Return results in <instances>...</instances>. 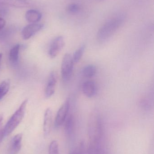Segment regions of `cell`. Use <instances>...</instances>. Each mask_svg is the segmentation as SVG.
I'll return each instance as SVG.
<instances>
[{
  "label": "cell",
  "mask_w": 154,
  "mask_h": 154,
  "mask_svg": "<svg viewBox=\"0 0 154 154\" xmlns=\"http://www.w3.org/2000/svg\"><path fill=\"white\" fill-rule=\"evenodd\" d=\"M125 16L120 14L108 20L99 30L97 39L99 42H104L110 39L122 26Z\"/></svg>",
  "instance_id": "6da1fadb"
},
{
  "label": "cell",
  "mask_w": 154,
  "mask_h": 154,
  "mask_svg": "<svg viewBox=\"0 0 154 154\" xmlns=\"http://www.w3.org/2000/svg\"><path fill=\"white\" fill-rule=\"evenodd\" d=\"M28 102V100L27 99L23 101L19 108L7 121L5 126L4 128V137L7 136L12 133L22 121L25 115Z\"/></svg>",
  "instance_id": "7a4b0ae2"
},
{
  "label": "cell",
  "mask_w": 154,
  "mask_h": 154,
  "mask_svg": "<svg viewBox=\"0 0 154 154\" xmlns=\"http://www.w3.org/2000/svg\"><path fill=\"white\" fill-rule=\"evenodd\" d=\"M74 61L71 55L67 53L62 59L61 65V74L64 81H68L72 76L74 67Z\"/></svg>",
  "instance_id": "3957f363"
},
{
  "label": "cell",
  "mask_w": 154,
  "mask_h": 154,
  "mask_svg": "<svg viewBox=\"0 0 154 154\" xmlns=\"http://www.w3.org/2000/svg\"><path fill=\"white\" fill-rule=\"evenodd\" d=\"M65 45V41L62 36L55 38L51 44L49 48V54L52 58H54L59 54Z\"/></svg>",
  "instance_id": "277c9868"
},
{
  "label": "cell",
  "mask_w": 154,
  "mask_h": 154,
  "mask_svg": "<svg viewBox=\"0 0 154 154\" xmlns=\"http://www.w3.org/2000/svg\"><path fill=\"white\" fill-rule=\"evenodd\" d=\"M70 100L68 99L58 110L55 118V125L56 127H59L62 125L67 119L69 110Z\"/></svg>",
  "instance_id": "5b68a950"
},
{
  "label": "cell",
  "mask_w": 154,
  "mask_h": 154,
  "mask_svg": "<svg viewBox=\"0 0 154 154\" xmlns=\"http://www.w3.org/2000/svg\"><path fill=\"white\" fill-rule=\"evenodd\" d=\"M43 27V24L39 23H30L23 29L21 36L24 40H28L40 31Z\"/></svg>",
  "instance_id": "8992f818"
},
{
  "label": "cell",
  "mask_w": 154,
  "mask_h": 154,
  "mask_svg": "<svg viewBox=\"0 0 154 154\" xmlns=\"http://www.w3.org/2000/svg\"><path fill=\"white\" fill-rule=\"evenodd\" d=\"M33 4L32 0H0V6H8L16 8H26Z\"/></svg>",
  "instance_id": "52a82bcc"
},
{
  "label": "cell",
  "mask_w": 154,
  "mask_h": 154,
  "mask_svg": "<svg viewBox=\"0 0 154 154\" xmlns=\"http://www.w3.org/2000/svg\"><path fill=\"white\" fill-rule=\"evenodd\" d=\"M57 82V75L54 71L50 74L45 89V96L46 98H50L54 94Z\"/></svg>",
  "instance_id": "ba28073f"
},
{
  "label": "cell",
  "mask_w": 154,
  "mask_h": 154,
  "mask_svg": "<svg viewBox=\"0 0 154 154\" xmlns=\"http://www.w3.org/2000/svg\"><path fill=\"white\" fill-rule=\"evenodd\" d=\"M22 134H17L14 136L10 143L8 150V154H18L21 148Z\"/></svg>",
  "instance_id": "9c48e42d"
},
{
  "label": "cell",
  "mask_w": 154,
  "mask_h": 154,
  "mask_svg": "<svg viewBox=\"0 0 154 154\" xmlns=\"http://www.w3.org/2000/svg\"><path fill=\"white\" fill-rule=\"evenodd\" d=\"M52 122V111L50 108H48L45 111L44 116V120H43V129L45 137L49 136L50 133Z\"/></svg>",
  "instance_id": "30bf717a"
},
{
  "label": "cell",
  "mask_w": 154,
  "mask_h": 154,
  "mask_svg": "<svg viewBox=\"0 0 154 154\" xmlns=\"http://www.w3.org/2000/svg\"><path fill=\"white\" fill-rule=\"evenodd\" d=\"M82 89L84 95L87 97H92L96 95V83L92 81L85 82L82 85Z\"/></svg>",
  "instance_id": "8fae6325"
},
{
  "label": "cell",
  "mask_w": 154,
  "mask_h": 154,
  "mask_svg": "<svg viewBox=\"0 0 154 154\" xmlns=\"http://www.w3.org/2000/svg\"><path fill=\"white\" fill-rule=\"evenodd\" d=\"M25 17L26 20L30 23H37L41 20L42 14L39 11L31 9L25 13Z\"/></svg>",
  "instance_id": "7c38bea8"
},
{
  "label": "cell",
  "mask_w": 154,
  "mask_h": 154,
  "mask_svg": "<svg viewBox=\"0 0 154 154\" xmlns=\"http://www.w3.org/2000/svg\"><path fill=\"white\" fill-rule=\"evenodd\" d=\"M20 47V44H17L14 45L11 49L9 56V60L11 63L12 64H16L18 62Z\"/></svg>",
  "instance_id": "4fadbf2b"
},
{
  "label": "cell",
  "mask_w": 154,
  "mask_h": 154,
  "mask_svg": "<svg viewBox=\"0 0 154 154\" xmlns=\"http://www.w3.org/2000/svg\"><path fill=\"white\" fill-rule=\"evenodd\" d=\"M97 68L93 65L86 66L82 70L83 76L86 78H91L95 76L97 73Z\"/></svg>",
  "instance_id": "5bb4252c"
},
{
  "label": "cell",
  "mask_w": 154,
  "mask_h": 154,
  "mask_svg": "<svg viewBox=\"0 0 154 154\" xmlns=\"http://www.w3.org/2000/svg\"><path fill=\"white\" fill-rule=\"evenodd\" d=\"M11 81L9 79L5 80L0 84V101L7 94L10 90Z\"/></svg>",
  "instance_id": "9a60e30c"
},
{
  "label": "cell",
  "mask_w": 154,
  "mask_h": 154,
  "mask_svg": "<svg viewBox=\"0 0 154 154\" xmlns=\"http://www.w3.org/2000/svg\"><path fill=\"white\" fill-rule=\"evenodd\" d=\"M85 49H86V46L85 45H83L80 46L75 51L72 57L74 63H78L80 60L85 52Z\"/></svg>",
  "instance_id": "2e32d148"
},
{
  "label": "cell",
  "mask_w": 154,
  "mask_h": 154,
  "mask_svg": "<svg viewBox=\"0 0 154 154\" xmlns=\"http://www.w3.org/2000/svg\"><path fill=\"white\" fill-rule=\"evenodd\" d=\"M73 126H74V119L73 117L71 115L69 116L66 120V125H65V129L67 133H71L73 130Z\"/></svg>",
  "instance_id": "e0dca14e"
},
{
  "label": "cell",
  "mask_w": 154,
  "mask_h": 154,
  "mask_svg": "<svg viewBox=\"0 0 154 154\" xmlns=\"http://www.w3.org/2000/svg\"><path fill=\"white\" fill-rule=\"evenodd\" d=\"M49 154H59L58 143L56 140L51 143L49 147Z\"/></svg>",
  "instance_id": "ac0fdd59"
},
{
  "label": "cell",
  "mask_w": 154,
  "mask_h": 154,
  "mask_svg": "<svg viewBox=\"0 0 154 154\" xmlns=\"http://www.w3.org/2000/svg\"><path fill=\"white\" fill-rule=\"evenodd\" d=\"M67 10L70 13H77L80 10V7L77 4H71L68 6Z\"/></svg>",
  "instance_id": "d6986e66"
},
{
  "label": "cell",
  "mask_w": 154,
  "mask_h": 154,
  "mask_svg": "<svg viewBox=\"0 0 154 154\" xmlns=\"http://www.w3.org/2000/svg\"><path fill=\"white\" fill-rule=\"evenodd\" d=\"M3 116L2 115H0V143L2 142L4 137V128L2 126V121Z\"/></svg>",
  "instance_id": "ffe728a7"
},
{
  "label": "cell",
  "mask_w": 154,
  "mask_h": 154,
  "mask_svg": "<svg viewBox=\"0 0 154 154\" xmlns=\"http://www.w3.org/2000/svg\"><path fill=\"white\" fill-rule=\"evenodd\" d=\"M6 24V21L3 18L0 17V30L2 29Z\"/></svg>",
  "instance_id": "44dd1931"
},
{
  "label": "cell",
  "mask_w": 154,
  "mask_h": 154,
  "mask_svg": "<svg viewBox=\"0 0 154 154\" xmlns=\"http://www.w3.org/2000/svg\"><path fill=\"white\" fill-rule=\"evenodd\" d=\"M2 53H0V65H1V61H2Z\"/></svg>",
  "instance_id": "7402d4cb"
},
{
  "label": "cell",
  "mask_w": 154,
  "mask_h": 154,
  "mask_svg": "<svg viewBox=\"0 0 154 154\" xmlns=\"http://www.w3.org/2000/svg\"><path fill=\"white\" fill-rule=\"evenodd\" d=\"M70 154H78L77 153V152H72L71 153H70Z\"/></svg>",
  "instance_id": "603a6c76"
},
{
  "label": "cell",
  "mask_w": 154,
  "mask_h": 154,
  "mask_svg": "<svg viewBox=\"0 0 154 154\" xmlns=\"http://www.w3.org/2000/svg\"><path fill=\"white\" fill-rule=\"evenodd\" d=\"M99 1H103V0H99Z\"/></svg>",
  "instance_id": "cb8c5ba5"
}]
</instances>
